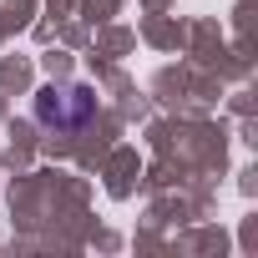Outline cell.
<instances>
[{"label": "cell", "mask_w": 258, "mask_h": 258, "mask_svg": "<svg viewBox=\"0 0 258 258\" xmlns=\"http://www.w3.org/2000/svg\"><path fill=\"white\" fill-rule=\"evenodd\" d=\"M96 111V96L86 86H46L36 96V116L46 126H86Z\"/></svg>", "instance_id": "cell-1"}]
</instances>
